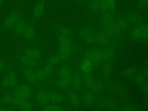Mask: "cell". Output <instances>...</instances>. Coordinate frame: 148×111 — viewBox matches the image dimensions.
Wrapping results in <instances>:
<instances>
[{
  "mask_svg": "<svg viewBox=\"0 0 148 111\" xmlns=\"http://www.w3.org/2000/svg\"><path fill=\"white\" fill-rule=\"evenodd\" d=\"M64 101H65V97L61 92L51 90V99H50L51 103L61 104L63 103Z\"/></svg>",
  "mask_w": 148,
  "mask_h": 111,
  "instance_id": "7402d4cb",
  "label": "cell"
},
{
  "mask_svg": "<svg viewBox=\"0 0 148 111\" xmlns=\"http://www.w3.org/2000/svg\"><path fill=\"white\" fill-rule=\"evenodd\" d=\"M31 86L27 83L17 84L13 88L10 89L13 92L12 106L16 110V107L22 102L28 100H32L34 92Z\"/></svg>",
  "mask_w": 148,
  "mask_h": 111,
  "instance_id": "7a4b0ae2",
  "label": "cell"
},
{
  "mask_svg": "<svg viewBox=\"0 0 148 111\" xmlns=\"http://www.w3.org/2000/svg\"><path fill=\"white\" fill-rule=\"evenodd\" d=\"M79 36L89 44H97V32L90 27H83L79 32Z\"/></svg>",
  "mask_w": 148,
  "mask_h": 111,
  "instance_id": "52a82bcc",
  "label": "cell"
},
{
  "mask_svg": "<svg viewBox=\"0 0 148 111\" xmlns=\"http://www.w3.org/2000/svg\"><path fill=\"white\" fill-rule=\"evenodd\" d=\"M102 88V83L99 80H95V83L93 86L92 88V92H95L97 93H99Z\"/></svg>",
  "mask_w": 148,
  "mask_h": 111,
  "instance_id": "d6a6232c",
  "label": "cell"
},
{
  "mask_svg": "<svg viewBox=\"0 0 148 111\" xmlns=\"http://www.w3.org/2000/svg\"><path fill=\"white\" fill-rule=\"evenodd\" d=\"M5 105H3V102H2V98H1V96H0V109L2 108V107H3V106H4Z\"/></svg>",
  "mask_w": 148,
  "mask_h": 111,
  "instance_id": "74e56055",
  "label": "cell"
},
{
  "mask_svg": "<svg viewBox=\"0 0 148 111\" xmlns=\"http://www.w3.org/2000/svg\"><path fill=\"white\" fill-rule=\"evenodd\" d=\"M148 5V0H139L138 6L140 8H144Z\"/></svg>",
  "mask_w": 148,
  "mask_h": 111,
  "instance_id": "d590c367",
  "label": "cell"
},
{
  "mask_svg": "<svg viewBox=\"0 0 148 111\" xmlns=\"http://www.w3.org/2000/svg\"><path fill=\"white\" fill-rule=\"evenodd\" d=\"M16 61L20 66L37 68L42 64V61L34 58L31 57L20 54L16 57Z\"/></svg>",
  "mask_w": 148,
  "mask_h": 111,
  "instance_id": "ba28073f",
  "label": "cell"
},
{
  "mask_svg": "<svg viewBox=\"0 0 148 111\" xmlns=\"http://www.w3.org/2000/svg\"><path fill=\"white\" fill-rule=\"evenodd\" d=\"M35 105L34 103L32 100H28L24 101L17 107L16 110H22V111H31L35 109Z\"/></svg>",
  "mask_w": 148,
  "mask_h": 111,
  "instance_id": "ffe728a7",
  "label": "cell"
},
{
  "mask_svg": "<svg viewBox=\"0 0 148 111\" xmlns=\"http://www.w3.org/2000/svg\"><path fill=\"white\" fill-rule=\"evenodd\" d=\"M21 10L18 8H14L6 16L4 21L1 23V27L5 30L13 28L19 16L21 14Z\"/></svg>",
  "mask_w": 148,
  "mask_h": 111,
  "instance_id": "277c9868",
  "label": "cell"
},
{
  "mask_svg": "<svg viewBox=\"0 0 148 111\" xmlns=\"http://www.w3.org/2000/svg\"><path fill=\"white\" fill-rule=\"evenodd\" d=\"M6 61L3 58H0V72H3L5 71L6 68Z\"/></svg>",
  "mask_w": 148,
  "mask_h": 111,
  "instance_id": "e575fe53",
  "label": "cell"
},
{
  "mask_svg": "<svg viewBox=\"0 0 148 111\" xmlns=\"http://www.w3.org/2000/svg\"><path fill=\"white\" fill-rule=\"evenodd\" d=\"M95 82V80L90 72L86 73L83 72V84H84L87 90L92 91V88Z\"/></svg>",
  "mask_w": 148,
  "mask_h": 111,
  "instance_id": "e0dca14e",
  "label": "cell"
},
{
  "mask_svg": "<svg viewBox=\"0 0 148 111\" xmlns=\"http://www.w3.org/2000/svg\"><path fill=\"white\" fill-rule=\"evenodd\" d=\"M2 2L0 0V10H1V5H2Z\"/></svg>",
  "mask_w": 148,
  "mask_h": 111,
  "instance_id": "ab89813d",
  "label": "cell"
},
{
  "mask_svg": "<svg viewBox=\"0 0 148 111\" xmlns=\"http://www.w3.org/2000/svg\"><path fill=\"white\" fill-rule=\"evenodd\" d=\"M93 67H94V66L92 64V63L90 61L87 60V59L83 60L81 62V64L80 65V69L83 72H86V73L91 72Z\"/></svg>",
  "mask_w": 148,
  "mask_h": 111,
  "instance_id": "484cf974",
  "label": "cell"
},
{
  "mask_svg": "<svg viewBox=\"0 0 148 111\" xmlns=\"http://www.w3.org/2000/svg\"><path fill=\"white\" fill-rule=\"evenodd\" d=\"M61 59L60 56L57 54H51L46 59L45 62L54 66L55 65L58 64L61 62Z\"/></svg>",
  "mask_w": 148,
  "mask_h": 111,
  "instance_id": "83f0119b",
  "label": "cell"
},
{
  "mask_svg": "<svg viewBox=\"0 0 148 111\" xmlns=\"http://www.w3.org/2000/svg\"><path fill=\"white\" fill-rule=\"evenodd\" d=\"M35 68H36L21 66V71L27 81V83L31 86L38 85L36 77Z\"/></svg>",
  "mask_w": 148,
  "mask_h": 111,
  "instance_id": "30bf717a",
  "label": "cell"
},
{
  "mask_svg": "<svg viewBox=\"0 0 148 111\" xmlns=\"http://www.w3.org/2000/svg\"><path fill=\"white\" fill-rule=\"evenodd\" d=\"M130 34L135 39L148 38V26L142 25L136 27L131 30Z\"/></svg>",
  "mask_w": 148,
  "mask_h": 111,
  "instance_id": "7c38bea8",
  "label": "cell"
},
{
  "mask_svg": "<svg viewBox=\"0 0 148 111\" xmlns=\"http://www.w3.org/2000/svg\"><path fill=\"white\" fill-rule=\"evenodd\" d=\"M102 62H103L102 70H103V77L106 78L108 77L110 72L112 64L110 60H105V61H103Z\"/></svg>",
  "mask_w": 148,
  "mask_h": 111,
  "instance_id": "4dcf8cb0",
  "label": "cell"
},
{
  "mask_svg": "<svg viewBox=\"0 0 148 111\" xmlns=\"http://www.w3.org/2000/svg\"><path fill=\"white\" fill-rule=\"evenodd\" d=\"M2 100L3 105H12L13 99V92L10 89L9 91L6 92L4 94L1 96Z\"/></svg>",
  "mask_w": 148,
  "mask_h": 111,
  "instance_id": "4316f807",
  "label": "cell"
},
{
  "mask_svg": "<svg viewBox=\"0 0 148 111\" xmlns=\"http://www.w3.org/2000/svg\"><path fill=\"white\" fill-rule=\"evenodd\" d=\"M1 2H2V3H3V2L5 1V0H1Z\"/></svg>",
  "mask_w": 148,
  "mask_h": 111,
  "instance_id": "60d3db41",
  "label": "cell"
},
{
  "mask_svg": "<svg viewBox=\"0 0 148 111\" xmlns=\"http://www.w3.org/2000/svg\"><path fill=\"white\" fill-rule=\"evenodd\" d=\"M21 54L23 55L31 57L40 61H42V58L43 56V52L41 50L34 47L24 48L22 49Z\"/></svg>",
  "mask_w": 148,
  "mask_h": 111,
  "instance_id": "9a60e30c",
  "label": "cell"
},
{
  "mask_svg": "<svg viewBox=\"0 0 148 111\" xmlns=\"http://www.w3.org/2000/svg\"><path fill=\"white\" fill-rule=\"evenodd\" d=\"M45 8V0H41L39 2H36L34 6V9L32 14V23H35L36 20L40 17V16L43 14Z\"/></svg>",
  "mask_w": 148,
  "mask_h": 111,
  "instance_id": "5bb4252c",
  "label": "cell"
},
{
  "mask_svg": "<svg viewBox=\"0 0 148 111\" xmlns=\"http://www.w3.org/2000/svg\"><path fill=\"white\" fill-rule=\"evenodd\" d=\"M85 59L90 61L94 66L99 65L102 62L101 50L96 47L91 49L86 53Z\"/></svg>",
  "mask_w": 148,
  "mask_h": 111,
  "instance_id": "9c48e42d",
  "label": "cell"
},
{
  "mask_svg": "<svg viewBox=\"0 0 148 111\" xmlns=\"http://www.w3.org/2000/svg\"><path fill=\"white\" fill-rule=\"evenodd\" d=\"M22 36L27 40H32L34 42H38V38L32 23L28 20H25V27Z\"/></svg>",
  "mask_w": 148,
  "mask_h": 111,
  "instance_id": "8fae6325",
  "label": "cell"
},
{
  "mask_svg": "<svg viewBox=\"0 0 148 111\" xmlns=\"http://www.w3.org/2000/svg\"><path fill=\"white\" fill-rule=\"evenodd\" d=\"M17 84L18 82L15 72L12 68L10 67L8 68L6 74L2 79V89L3 90H5L8 88H9V89H12Z\"/></svg>",
  "mask_w": 148,
  "mask_h": 111,
  "instance_id": "5b68a950",
  "label": "cell"
},
{
  "mask_svg": "<svg viewBox=\"0 0 148 111\" xmlns=\"http://www.w3.org/2000/svg\"><path fill=\"white\" fill-rule=\"evenodd\" d=\"M72 71L67 62L64 63L58 68L57 86L62 90H68L71 87Z\"/></svg>",
  "mask_w": 148,
  "mask_h": 111,
  "instance_id": "3957f363",
  "label": "cell"
},
{
  "mask_svg": "<svg viewBox=\"0 0 148 111\" xmlns=\"http://www.w3.org/2000/svg\"><path fill=\"white\" fill-rule=\"evenodd\" d=\"M67 91L68 92V99L71 105L74 108H78L80 105V99L77 94V91L72 87H70Z\"/></svg>",
  "mask_w": 148,
  "mask_h": 111,
  "instance_id": "2e32d148",
  "label": "cell"
},
{
  "mask_svg": "<svg viewBox=\"0 0 148 111\" xmlns=\"http://www.w3.org/2000/svg\"><path fill=\"white\" fill-rule=\"evenodd\" d=\"M133 71H134L133 69H127L126 71H124V75H126V76L130 75H131L133 72Z\"/></svg>",
  "mask_w": 148,
  "mask_h": 111,
  "instance_id": "8d00e7d4",
  "label": "cell"
},
{
  "mask_svg": "<svg viewBox=\"0 0 148 111\" xmlns=\"http://www.w3.org/2000/svg\"><path fill=\"white\" fill-rule=\"evenodd\" d=\"M115 0H101L100 10L103 12H114L116 8Z\"/></svg>",
  "mask_w": 148,
  "mask_h": 111,
  "instance_id": "d6986e66",
  "label": "cell"
},
{
  "mask_svg": "<svg viewBox=\"0 0 148 111\" xmlns=\"http://www.w3.org/2000/svg\"><path fill=\"white\" fill-rule=\"evenodd\" d=\"M40 109L44 111H60L63 110V108L60 104L54 103H48L45 105L40 106Z\"/></svg>",
  "mask_w": 148,
  "mask_h": 111,
  "instance_id": "cb8c5ba5",
  "label": "cell"
},
{
  "mask_svg": "<svg viewBox=\"0 0 148 111\" xmlns=\"http://www.w3.org/2000/svg\"><path fill=\"white\" fill-rule=\"evenodd\" d=\"M94 101L100 105H105L106 103V101L105 100V99L100 95H97L95 97H94Z\"/></svg>",
  "mask_w": 148,
  "mask_h": 111,
  "instance_id": "836d02e7",
  "label": "cell"
},
{
  "mask_svg": "<svg viewBox=\"0 0 148 111\" xmlns=\"http://www.w3.org/2000/svg\"><path fill=\"white\" fill-rule=\"evenodd\" d=\"M58 39V54L63 62H67L73 55L75 40L72 32L68 28L58 25L54 28Z\"/></svg>",
  "mask_w": 148,
  "mask_h": 111,
  "instance_id": "6da1fadb",
  "label": "cell"
},
{
  "mask_svg": "<svg viewBox=\"0 0 148 111\" xmlns=\"http://www.w3.org/2000/svg\"><path fill=\"white\" fill-rule=\"evenodd\" d=\"M51 92V90L46 89L45 88H39L35 94H34L33 98H34L39 107L50 102Z\"/></svg>",
  "mask_w": 148,
  "mask_h": 111,
  "instance_id": "8992f818",
  "label": "cell"
},
{
  "mask_svg": "<svg viewBox=\"0 0 148 111\" xmlns=\"http://www.w3.org/2000/svg\"><path fill=\"white\" fill-rule=\"evenodd\" d=\"M125 18H127L129 23L130 22L134 24H139L142 23L141 17L135 13H128L125 16Z\"/></svg>",
  "mask_w": 148,
  "mask_h": 111,
  "instance_id": "d4e9b609",
  "label": "cell"
},
{
  "mask_svg": "<svg viewBox=\"0 0 148 111\" xmlns=\"http://www.w3.org/2000/svg\"><path fill=\"white\" fill-rule=\"evenodd\" d=\"M35 73L38 85H41L48 79L41 65L35 68Z\"/></svg>",
  "mask_w": 148,
  "mask_h": 111,
  "instance_id": "44dd1931",
  "label": "cell"
},
{
  "mask_svg": "<svg viewBox=\"0 0 148 111\" xmlns=\"http://www.w3.org/2000/svg\"><path fill=\"white\" fill-rule=\"evenodd\" d=\"M116 23L118 26L123 30L125 29L126 28H128L130 26L129 25V22L127 20V18L124 17H120L117 20H116Z\"/></svg>",
  "mask_w": 148,
  "mask_h": 111,
  "instance_id": "1f68e13d",
  "label": "cell"
},
{
  "mask_svg": "<svg viewBox=\"0 0 148 111\" xmlns=\"http://www.w3.org/2000/svg\"><path fill=\"white\" fill-rule=\"evenodd\" d=\"M76 1L79 2H80V3H82V2H84L86 0H76Z\"/></svg>",
  "mask_w": 148,
  "mask_h": 111,
  "instance_id": "f35d334b",
  "label": "cell"
},
{
  "mask_svg": "<svg viewBox=\"0 0 148 111\" xmlns=\"http://www.w3.org/2000/svg\"><path fill=\"white\" fill-rule=\"evenodd\" d=\"M101 0H91L88 5V9L91 12L95 13L100 10Z\"/></svg>",
  "mask_w": 148,
  "mask_h": 111,
  "instance_id": "f546056e",
  "label": "cell"
},
{
  "mask_svg": "<svg viewBox=\"0 0 148 111\" xmlns=\"http://www.w3.org/2000/svg\"><path fill=\"white\" fill-rule=\"evenodd\" d=\"M83 84V72L80 70V68H77L73 72H72V80L71 87L79 91Z\"/></svg>",
  "mask_w": 148,
  "mask_h": 111,
  "instance_id": "4fadbf2b",
  "label": "cell"
},
{
  "mask_svg": "<svg viewBox=\"0 0 148 111\" xmlns=\"http://www.w3.org/2000/svg\"><path fill=\"white\" fill-rule=\"evenodd\" d=\"M25 27V20H24L22 13L19 16L18 18H17L15 24L14 25L13 28L14 32L22 36L23 31L24 30Z\"/></svg>",
  "mask_w": 148,
  "mask_h": 111,
  "instance_id": "ac0fdd59",
  "label": "cell"
},
{
  "mask_svg": "<svg viewBox=\"0 0 148 111\" xmlns=\"http://www.w3.org/2000/svg\"><path fill=\"white\" fill-rule=\"evenodd\" d=\"M41 66L42 69H43L46 76L49 79L50 77L54 73V70H53V66L46 62H44L42 64Z\"/></svg>",
  "mask_w": 148,
  "mask_h": 111,
  "instance_id": "f1b7e54d",
  "label": "cell"
},
{
  "mask_svg": "<svg viewBox=\"0 0 148 111\" xmlns=\"http://www.w3.org/2000/svg\"><path fill=\"white\" fill-rule=\"evenodd\" d=\"M83 102L87 106H90L94 102V96L92 91L86 89L83 95Z\"/></svg>",
  "mask_w": 148,
  "mask_h": 111,
  "instance_id": "603a6c76",
  "label": "cell"
}]
</instances>
